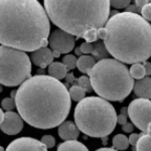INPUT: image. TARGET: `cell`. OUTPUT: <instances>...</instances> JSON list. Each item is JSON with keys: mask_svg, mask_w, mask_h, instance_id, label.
Masks as SVG:
<instances>
[{"mask_svg": "<svg viewBox=\"0 0 151 151\" xmlns=\"http://www.w3.org/2000/svg\"><path fill=\"white\" fill-rule=\"evenodd\" d=\"M140 12L142 14V17L145 19L146 21L149 20L151 21V1L149 3H147L145 6H143L140 9Z\"/></svg>", "mask_w": 151, "mask_h": 151, "instance_id": "f1b7e54d", "label": "cell"}, {"mask_svg": "<svg viewBox=\"0 0 151 151\" xmlns=\"http://www.w3.org/2000/svg\"><path fill=\"white\" fill-rule=\"evenodd\" d=\"M72 86H79L85 93H87V92L90 93V92L93 91L90 79L87 77V76H82V77H80L79 79H75V81L72 84Z\"/></svg>", "mask_w": 151, "mask_h": 151, "instance_id": "44dd1931", "label": "cell"}, {"mask_svg": "<svg viewBox=\"0 0 151 151\" xmlns=\"http://www.w3.org/2000/svg\"><path fill=\"white\" fill-rule=\"evenodd\" d=\"M149 2H150V0H145V1H144V0H136V1H135V5L137 6L139 9H141L143 6H145L146 4L149 3Z\"/></svg>", "mask_w": 151, "mask_h": 151, "instance_id": "8d00e7d4", "label": "cell"}, {"mask_svg": "<svg viewBox=\"0 0 151 151\" xmlns=\"http://www.w3.org/2000/svg\"><path fill=\"white\" fill-rule=\"evenodd\" d=\"M142 134H143V132L141 133V134L133 133V134H131L130 137L128 138L129 143H130V144L132 145V150H133V151H136V143H137L138 139H139L141 136H142Z\"/></svg>", "mask_w": 151, "mask_h": 151, "instance_id": "4dcf8cb0", "label": "cell"}, {"mask_svg": "<svg viewBox=\"0 0 151 151\" xmlns=\"http://www.w3.org/2000/svg\"><path fill=\"white\" fill-rule=\"evenodd\" d=\"M80 130L77 125L72 121H65L58 126V135L65 141H73L77 140L79 137Z\"/></svg>", "mask_w": 151, "mask_h": 151, "instance_id": "4fadbf2b", "label": "cell"}, {"mask_svg": "<svg viewBox=\"0 0 151 151\" xmlns=\"http://www.w3.org/2000/svg\"><path fill=\"white\" fill-rule=\"evenodd\" d=\"M70 99L76 102H81L83 99L86 98V93L79 86H72L69 90Z\"/></svg>", "mask_w": 151, "mask_h": 151, "instance_id": "7402d4cb", "label": "cell"}, {"mask_svg": "<svg viewBox=\"0 0 151 151\" xmlns=\"http://www.w3.org/2000/svg\"><path fill=\"white\" fill-rule=\"evenodd\" d=\"M103 143H104V144H106V143H107V136H106V137H103Z\"/></svg>", "mask_w": 151, "mask_h": 151, "instance_id": "f6af8a7d", "label": "cell"}, {"mask_svg": "<svg viewBox=\"0 0 151 151\" xmlns=\"http://www.w3.org/2000/svg\"><path fill=\"white\" fill-rule=\"evenodd\" d=\"M83 38L86 40L87 42L92 43L95 42V41L99 40L98 37V29H90L88 30L84 35H83Z\"/></svg>", "mask_w": 151, "mask_h": 151, "instance_id": "d4e9b609", "label": "cell"}, {"mask_svg": "<svg viewBox=\"0 0 151 151\" xmlns=\"http://www.w3.org/2000/svg\"><path fill=\"white\" fill-rule=\"evenodd\" d=\"M96 151H117L114 148H107V147H103V148H100V149L96 150Z\"/></svg>", "mask_w": 151, "mask_h": 151, "instance_id": "f35d334b", "label": "cell"}, {"mask_svg": "<svg viewBox=\"0 0 151 151\" xmlns=\"http://www.w3.org/2000/svg\"><path fill=\"white\" fill-rule=\"evenodd\" d=\"M96 63L97 62L92 55H82L77 60V68L83 74H89Z\"/></svg>", "mask_w": 151, "mask_h": 151, "instance_id": "e0dca14e", "label": "cell"}, {"mask_svg": "<svg viewBox=\"0 0 151 151\" xmlns=\"http://www.w3.org/2000/svg\"><path fill=\"white\" fill-rule=\"evenodd\" d=\"M104 45L115 60L140 64L151 57V24L139 14L121 12L108 19Z\"/></svg>", "mask_w": 151, "mask_h": 151, "instance_id": "3957f363", "label": "cell"}, {"mask_svg": "<svg viewBox=\"0 0 151 151\" xmlns=\"http://www.w3.org/2000/svg\"><path fill=\"white\" fill-rule=\"evenodd\" d=\"M98 37H99V40H104L105 38L107 37V30L105 29V27L98 29Z\"/></svg>", "mask_w": 151, "mask_h": 151, "instance_id": "e575fe53", "label": "cell"}, {"mask_svg": "<svg viewBox=\"0 0 151 151\" xmlns=\"http://www.w3.org/2000/svg\"><path fill=\"white\" fill-rule=\"evenodd\" d=\"M133 92L139 99H151V78L146 77L134 83Z\"/></svg>", "mask_w": 151, "mask_h": 151, "instance_id": "5bb4252c", "label": "cell"}, {"mask_svg": "<svg viewBox=\"0 0 151 151\" xmlns=\"http://www.w3.org/2000/svg\"><path fill=\"white\" fill-rule=\"evenodd\" d=\"M113 148L117 150H126L129 146V140L123 134H117L113 138Z\"/></svg>", "mask_w": 151, "mask_h": 151, "instance_id": "ffe728a7", "label": "cell"}, {"mask_svg": "<svg viewBox=\"0 0 151 151\" xmlns=\"http://www.w3.org/2000/svg\"><path fill=\"white\" fill-rule=\"evenodd\" d=\"M69 90L50 76H33L22 83L14 98L24 122L38 129H52L65 122L70 110Z\"/></svg>", "mask_w": 151, "mask_h": 151, "instance_id": "6da1fadb", "label": "cell"}, {"mask_svg": "<svg viewBox=\"0 0 151 151\" xmlns=\"http://www.w3.org/2000/svg\"><path fill=\"white\" fill-rule=\"evenodd\" d=\"M92 45H93V50H92L91 53L95 60L100 62V60H105V58H109L110 53L108 52V50H107L103 41L99 40L93 42Z\"/></svg>", "mask_w": 151, "mask_h": 151, "instance_id": "2e32d148", "label": "cell"}, {"mask_svg": "<svg viewBox=\"0 0 151 151\" xmlns=\"http://www.w3.org/2000/svg\"><path fill=\"white\" fill-rule=\"evenodd\" d=\"M122 130L124 131V132H126V133H131L134 130V125L132 123L127 122L126 124L122 125Z\"/></svg>", "mask_w": 151, "mask_h": 151, "instance_id": "836d02e7", "label": "cell"}, {"mask_svg": "<svg viewBox=\"0 0 151 151\" xmlns=\"http://www.w3.org/2000/svg\"><path fill=\"white\" fill-rule=\"evenodd\" d=\"M40 142L47 148H52L55 145V139L53 138V136L52 135H45L42 136Z\"/></svg>", "mask_w": 151, "mask_h": 151, "instance_id": "4316f807", "label": "cell"}, {"mask_svg": "<svg viewBox=\"0 0 151 151\" xmlns=\"http://www.w3.org/2000/svg\"><path fill=\"white\" fill-rule=\"evenodd\" d=\"M75 52H76V55H79V57H82V52H81V50H80V47H76L75 48Z\"/></svg>", "mask_w": 151, "mask_h": 151, "instance_id": "60d3db41", "label": "cell"}, {"mask_svg": "<svg viewBox=\"0 0 151 151\" xmlns=\"http://www.w3.org/2000/svg\"><path fill=\"white\" fill-rule=\"evenodd\" d=\"M52 58H60V52H55V50H52Z\"/></svg>", "mask_w": 151, "mask_h": 151, "instance_id": "b9f144b4", "label": "cell"}, {"mask_svg": "<svg viewBox=\"0 0 151 151\" xmlns=\"http://www.w3.org/2000/svg\"><path fill=\"white\" fill-rule=\"evenodd\" d=\"M129 4H130L129 0H113V1H110V5L115 7V8H126Z\"/></svg>", "mask_w": 151, "mask_h": 151, "instance_id": "f546056e", "label": "cell"}, {"mask_svg": "<svg viewBox=\"0 0 151 151\" xmlns=\"http://www.w3.org/2000/svg\"><path fill=\"white\" fill-rule=\"evenodd\" d=\"M3 120H4V113L2 111V109L0 108V124L3 122Z\"/></svg>", "mask_w": 151, "mask_h": 151, "instance_id": "ab89813d", "label": "cell"}, {"mask_svg": "<svg viewBox=\"0 0 151 151\" xmlns=\"http://www.w3.org/2000/svg\"><path fill=\"white\" fill-rule=\"evenodd\" d=\"M65 79V82H67L68 84H73L75 81V76L73 73H69V74H67Z\"/></svg>", "mask_w": 151, "mask_h": 151, "instance_id": "74e56055", "label": "cell"}, {"mask_svg": "<svg viewBox=\"0 0 151 151\" xmlns=\"http://www.w3.org/2000/svg\"><path fill=\"white\" fill-rule=\"evenodd\" d=\"M143 67H144V70H145V75L150 76L151 75V63L144 62L143 63Z\"/></svg>", "mask_w": 151, "mask_h": 151, "instance_id": "d590c367", "label": "cell"}, {"mask_svg": "<svg viewBox=\"0 0 151 151\" xmlns=\"http://www.w3.org/2000/svg\"><path fill=\"white\" fill-rule=\"evenodd\" d=\"M0 151H4V148L2 146H0Z\"/></svg>", "mask_w": 151, "mask_h": 151, "instance_id": "7dc6e473", "label": "cell"}, {"mask_svg": "<svg viewBox=\"0 0 151 151\" xmlns=\"http://www.w3.org/2000/svg\"><path fill=\"white\" fill-rule=\"evenodd\" d=\"M36 73L38 74V76H43V74H45V70H43V69H38L37 70H36Z\"/></svg>", "mask_w": 151, "mask_h": 151, "instance_id": "7bdbcfd3", "label": "cell"}, {"mask_svg": "<svg viewBox=\"0 0 151 151\" xmlns=\"http://www.w3.org/2000/svg\"><path fill=\"white\" fill-rule=\"evenodd\" d=\"M48 76L57 80H63L65 78V76L68 74V70L65 69V67L63 65V63L55 62L52 65H48Z\"/></svg>", "mask_w": 151, "mask_h": 151, "instance_id": "9a60e30c", "label": "cell"}, {"mask_svg": "<svg viewBox=\"0 0 151 151\" xmlns=\"http://www.w3.org/2000/svg\"><path fill=\"white\" fill-rule=\"evenodd\" d=\"M50 23L36 0H0V43L22 52L47 47Z\"/></svg>", "mask_w": 151, "mask_h": 151, "instance_id": "7a4b0ae2", "label": "cell"}, {"mask_svg": "<svg viewBox=\"0 0 151 151\" xmlns=\"http://www.w3.org/2000/svg\"><path fill=\"white\" fill-rule=\"evenodd\" d=\"M57 151H89V149L83 143L77 140H73L60 143Z\"/></svg>", "mask_w": 151, "mask_h": 151, "instance_id": "ac0fdd59", "label": "cell"}, {"mask_svg": "<svg viewBox=\"0 0 151 151\" xmlns=\"http://www.w3.org/2000/svg\"><path fill=\"white\" fill-rule=\"evenodd\" d=\"M2 91H3V88H2V86L0 85V93H1Z\"/></svg>", "mask_w": 151, "mask_h": 151, "instance_id": "bcb514c9", "label": "cell"}, {"mask_svg": "<svg viewBox=\"0 0 151 151\" xmlns=\"http://www.w3.org/2000/svg\"><path fill=\"white\" fill-rule=\"evenodd\" d=\"M89 77L92 89L106 101L122 102L133 91L134 80L128 68L115 58L97 62Z\"/></svg>", "mask_w": 151, "mask_h": 151, "instance_id": "5b68a950", "label": "cell"}, {"mask_svg": "<svg viewBox=\"0 0 151 151\" xmlns=\"http://www.w3.org/2000/svg\"><path fill=\"white\" fill-rule=\"evenodd\" d=\"M76 37L62 29H55L48 36L50 50L60 53H69L75 47Z\"/></svg>", "mask_w": 151, "mask_h": 151, "instance_id": "9c48e42d", "label": "cell"}, {"mask_svg": "<svg viewBox=\"0 0 151 151\" xmlns=\"http://www.w3.org/2000/svg\"><path fill=\"white\" fill-rule=\"evenodd\" d=\"M77 60L78 58L73 55H67L63 58V65L68 70H72L77 68Z\"/></svg>", "mask_w": 151, "mask_h": 151, "instance_id": "cb8c5ba5", "label": "cell"}, {"mask_svg": "<svg viewBox=\"0 0 151 151\" xmlns=\"http://www.w3.org/2000/svg\"><path fill=\"white\" fill-rule=\"evenodd\" d=\"M31 58L35 65L45 70L47 65L53 63V58L52 50L48 47H40L31 52Z\"/></svg>", "mask_w": 151, "mask_h": 151, "instance_id": "7c38bea8", "label": "cell"}, {"mask_svg": "<svg viewBox=\"0 0 151 151\" xmlns=\"http://www.w3.org/2000/svg\"><path fill=\"white\" fill-rule=\"evenodd\" d=\"M48 18L60 29L77 38L90 29L106 25L110 14V1H52L45 0Z\"/></svg>", "mask_w": 151, "mask_h": 151, "instance_id": "277c9868", "label": "cell"}, {"mask_svg": "<svg viewBox=\"0 0 151 151\" xmlns=\"http://www.w3.org/2000/svg\"><path fill=\"white\" fill-rule=\"evenodd\" d=\"M75 122L78 129L86 135L103 138L116 127V110L106 100L87 97L76 106Z\"/></svg>", "mask_w": 151, "mask_h": 151, "instance_id": "8992f818", "label": "cell"}, {"mask_svg": "<svg viewBox=\"0 0 151 151\" xmlns=\"http://www.w3.org/2000/svg\"><path fill=\"white\" fill-rule=\"evenodd\" d=\"M125 12H129V13H134V14H138L140 12V9L138 8L135 4H129V5L126 7V11Z\"/></svg>", "mask_w": 151, "mask_h": 151, "instance_id": "d6a6232c", "label": "cell"}, {"mask_svg": "<svg viewBox=\"0 0 151 151\" xmlns=\"http://www.w3.org/2000/svg\"><path fill=\"white\" fill-rule=\"evenodd\" d=\"M1 106L6 112L12 111L15 108V101H14V99H11V98H5L2 100Z\"/></svg>", "mask_w": 151, "mask_h": 151, "instance_id": "484cf974", "label": "cell"}, {"mask_svg": "<svg viewBox=\"0 0 151 151\" xmlns=\"http://www.w3.org/2000/svg\"><path fill=\"white\" fill-rule=\"evenodd\" d=\"M130 76L132 77V79H136V80H141L144 78L145 76V70L143 65L141 64H134L132 67L130 68Z\"/></svg>", "mask_w": 151, "mask_h": 151, "instance_id": "603a6c76", "label": "cell"}, {"mask_svg": "<svg viewBox=\"0 0 151 151\" xmlns=\"http://www.w3.org/2000/svg\"><path fill=\"white\" fill-rule=\"evenodd\" d=\"M5 151H47L40 140L30 137H21L12 141Z\"/></svg>", "mask_w": 151, "mask_h": 151, "instance_id": "30bf717a", "label": "cell"}, {"mask_svg": "<svg viewBox=\"0 0 151 151\" xmlns=\"http://www.w3.org/2000/svg\"><path fill=\"white\" fill-rule=\"evenodd\" d=\"M136 151H151V134H142L136 143Z\"/></svg>", "mask_w": 151, "mask_h": 151, "instance_id": "d6986e66", "label": "cell"}, {"mask_svg": "<svg viewBox=\"0 0 151 151\" xmlns=\"http://www.w3.org/2000/svg\"><path fill=\"white\" fill-rule=\"evenodd\" d=\"M83 53H91L93 50V45L89 42H83L81 47H79Z\"/></svg>", "mask_w": 151, "mask_h": 151, "instance_id": "1f68e13d", "label": "cell"}, {"mask_svg": "<svg viewBox=\"0 0 151 151\" xmlns=\"http://www.w3.org/2000/svg\"><path fill=\"white\" fill-rule=\"evenodd\" d=\"M31 77L30 58L22 50L0 45V84L21 85Z\"/></svg>", "mask_w": 151, "mask_h": 151, "instance_id": "52a82bcc", "label": "cell"}, {"mask_svg": "<svg viewBox=\"0 0 151 151\" xmlns=\"http://www.w3.org/2000/svg\"><path fill=\"white\" fill-rule=\"evenodd\" d=\"M16 92H17V91H16V90H13V91H12L11 93H10V98H11V99H14V98H15V96H16Z\"/></svg>", "mask_w": 151, "mask_h": 151, "instance_id": "ee69618b", "label": "cell"}, {"mask_svg": "<svg viewBox=\"0 0 151 151\" xmlns=\"http://www.w3.org/2000/svg\"><path fill=\"white\" fill-rule=\"evenodd\" d=\"M127 118H128V108L127 107H124L121 109L120 115L117 116V123L124 125V124L127 123Z\"/></svg>", "mask_w": 151, "mask_h": 151, "instance_id": "83f0119b", "label": "cell"}, {"mask_svg": "<svg viewBox=\"0 0 151 151\" xmlns=\"http://www.w3.org/2000/svg\"><path fill=\"white\" fill-rule=\"evenodd\" d=\"M128 117L132 124L141 132L147 131L148 125L151 123V101L146 99H135L129 104Z\"/></svg>", "mask_w": 151, "mask_h": 151, "instance_id": "ba28073f", "label": "cell"}, {"mask_svg": "<svg viewBox=\"0 0 151 151\" xmlns=\"http://www.w3.org/2000/svg\"><path fill=\"white\" fill-rule=\"evenodd\" d=\"M23 128V120L18 114L13 111L4 113V120L0 124V129L5 134L15 135L18 134Z\"/></svg>", "mask_w": 151, "mask_h": 151, "instance_id": "8fae6325", "label": "cell"}]
</instances>
